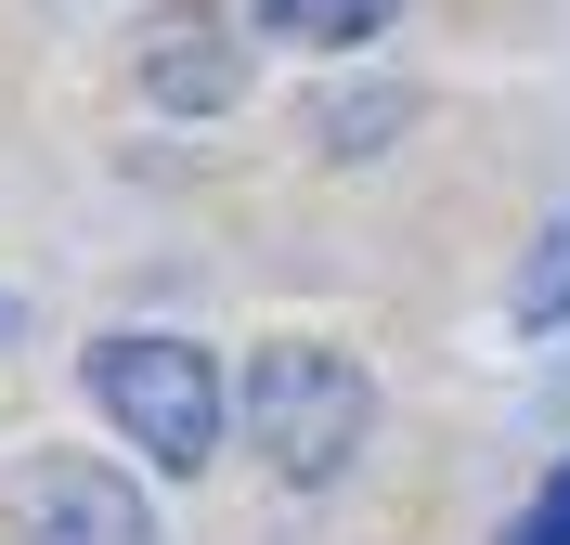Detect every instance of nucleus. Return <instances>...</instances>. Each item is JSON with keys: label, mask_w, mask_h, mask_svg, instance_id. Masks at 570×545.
<instances>
[{"label": "nucleus", "mask_w": 570, "mask_h": 545, "mask_svg": "<svg viewBox=\"0 0 570 545\" xmlns=\"http://www.w3.org/2000/svg\"><path fill=\"white\" fill-rule=\"evenodd\" d=\"M0 507H13L27 545H156L142 494L117 468H91V455H27V468L0 480Z\"/></svg>", "instance_id": "3"}, {"label": "nucleus", "mask_w": 570, "mask_h": 545, "mask_svg": "<svg viewBox=\"0 0 570 545\" xmlns=\"http://www.w3.org/2000/svg\"><path fill=\"white\" fill-rule=\"evenodd\" d=\"M91 402H105L156 468H208L220 455V377H208L195 338H142V325L91 338Z\"/></svg>", "instance_id": "2"}, {"label": "nucleus", "mask_w": 570, "mask_h": 545, "mask_svg": "<svg viewBox=\"0 0 570 545\" xmlns=\"http://www.w3.org/2000/svg\"><path fill=\"white\" fill-rule=\"evenodd\" d=\"M259 39H324V52H351V39L390 27V0H247Z\"/></svg>", "instance_id": "5"}, {"label": "nucleus", "mask_w": 570, "mask_h": 545, "mask_svg": "<svg viewBox=\"0 0 570 545\" xmlns=\"http://www.w3.org/2000/svg\"><path fill=\"white\" fill-rule=\"evenodd\" d=\"M505 545H570V455L544 468V494H532V507L505 519Z\"/></svg>", "instance_id": "7"}, {"label": "nucleus", "mask_w": 570, "mask_h": 545, "mask_svg": "<svg viewBox=\"0 0 570 545\" xmlns=\"http://www.w3.org/2000/svg\"><path fill=\"white\" fill-rule=\"evenodd\" d=\"M247 441L273 455V480H337L363 455V429H376V390H363L351 351H324V338H273V351H247Z\"/></svg>", "instance_id": "1"}, {"label": "nucleus", "mask_w": 570, "mask_h": 545, "mask_svg": "<svg viewBox=\"0 0 570 545\" xmlns=\"http://www.w3.org/2000/svg\"><path fill=\"white\" fill-rule=\"evenodd\" d=\"M505 312H519V325H558V312H570V221H544V234H532V260H519V299H505Z\"/></svg>", "instance_id": "6"}, {"label": "nucleus", "mask_w": 570, "mask_h": 545, "mask_svg": "<svg viewBox=\"0 0 570 545\" xmlns=\"http://www.w3.org/2000/svg\"><path fill=\"white\" fill-rule=\"evenodd\" d=\"M0 325H13V312H0Z\"/></svg>", "instance_id": "8"}, {"label": "nucleus", "mask_w": 570, "mask_h": 545, "mask_svg": "<svg viewBox=\"0 0 570 545\" xmlns=\"http://www.w3.org/2000/svg\"><path fill=\"white\" fill-rule=\"evenodd\" d=\"M130 78L156 91V105H234V78H247V66H234L220 13H195V0H181V13H156V27H142Z\"/></svg>", "instance_id": "4"}]
</instances>
